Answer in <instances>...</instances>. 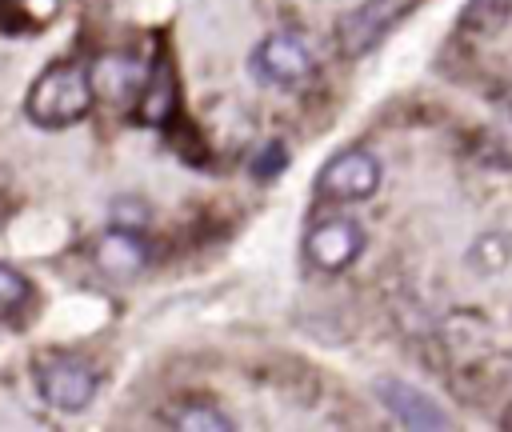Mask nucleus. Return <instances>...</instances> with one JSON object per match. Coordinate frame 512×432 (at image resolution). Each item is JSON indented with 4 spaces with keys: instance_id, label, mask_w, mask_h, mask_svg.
Wrapping results in <instances>:
<instances>
[{
    "instance_id": "obj_1",
    "label": "nucleus",
    "mask_w": 512,
    "mask_h": 432,
    "mask_svg": "<svg viewBox=\"0 0 512 432\" xmlns=\"http://www.w3.org/2000/svg\"><path fill=\"white\" fill-rule=\"evenodd\" d=\"M88 108H92V84H88V64H80V60L48 64L24 100L28 120L40 128H68V124L84 120Z\"/></svg>"
},
{
    "instance_id": "obj_2",
    "label": "nucleus",
    "mask_w": 512,
    "mask_h": 432,
    "mask_svg": "<svg viewBox=\"0 0 512 432\" xmlns=\"http://www.w3.org/2000/svg\"><path fill=\"white\" fill-rule=\"evenodd\" d=\"M36 384L44 404H52L56 412H80L96 396V368L72 352H52L40 360Z\"/></svg>"
},
{
    "instance_id": "obj_3",
    "label": "nucleus",
    "mask_w": 512,
    "mask_h": 432,
    "mask_svg": "<svg viewBox=\"0 0 512 432\" xmlns=\"http://www.w3.org/2000/svg\"><path fill=\"white\" fill-rule=\"evenodd\" d=\"M376 188H380V160L364 148H344L316 172V192L324 200L352 204V200H368Z\"/></svg>"
},
{
    "instance_id": "obj_4",
    "label": "nucleus",
    "mask_w": 512,
    "mask_h": 432,
    "mask_svg": "<svg viewBox=\"0 0 512 432\" xmlns=\"http://www.w3.org/2000/svg\"><path fill=\"white\" fill-rule=\"evenodd\" d=\"M364 252V228L352 216H328L320 224L308 228L304 236V256L316 272H344L360 260Z\"/></svg>"
},
{
    "instance_id": "obj_5",
    "label": "nucleus",
    "mask_w": 512,
    "mask_h": 432,
    "mask_svg": "<svg viewBox=\"0 0 512 432\" xmlns=\"http://www.w3.org/2000/svg\"><path fill=\"white\" fill-rule=\"evenodd\" d=\"M148 76V64L132 52H104L88 64V84H92V100H104L112 108H128L140 92Z\"/></svg>"
},
{
    "instance_id": "obj_6",
    "label": "nucleus",
    "mask_w": 512,
    "mask_h": 432,
    "mask_svg": "<svg viewBox=\"0 0 512 432\" xmlns=\"http://www.w3.org/2000/svg\"><path fill=\"white\" fill-rule=\"evenodd\" d=\"M252 72L268 84H296L312 76V52L296 32H272L252 52Z\"/></svg>"
},
{
    "instance_id": "obj_7",
    "label": "nucleus",
    "mask_w": 512,
    "mask_h": 432,
    "mask_svg": "<svg viewBox=\"0 0 512 432\" xmlns=\"http://www.w3.org/2000/svg\"><path fill=\"white\" fill-rule=\"evenodd\" d=\"M92 264L108 276V280H132L144 272L148 264V244L140 232L128 228H108L104 236H96L92 244Z\"/></svg>"
},
{
    "instance_id": "obj_8",
    "label": "nucleus",
    "mask_w": 512,
    "mask_h": 432,
    "mask_svg": "<svg viewBox=\"0 0 512 432\" xmlns=\"http://www.w3.org/2000/svg\"><path fill=\"white\" fill-rule=\"evenodd\" d=\"M376 396L384 400V408L404 424V428H448V416L436 408V400L404 380H380Z\"/></svg>"
},
{
    "instance_id": "obj_9",
    "label": "nucleus",
    "mask_w": 512,
    "mask_h": 432,
    "mask_svg": "<svg viewBox=\"0 0 512 432\" xmlns=\"http://www.w3.org/2000/svg\"><path fill=\"white\" fill-rule=\"evenodd\" d=\"M176 100H180V88H176L172 64L168 60H152L148 76H144V84H140V92L132 100L136 104V120L160 128V124H168L176 116Z\"/></svg>"
},
{
    "instance_id": "obj_10",
    "label": "nucleus",
    "mask_w": 512,
    "mask_h": 432,
    "mask_svg": "<svg viewBox=\"0 0 512 432\" xmlns=\"http://www.w3.org/2000/svg\"><path fill=\"white\" fill-rule=\"evenodd\" d=\"M392 16H396V0H364L356 12L340 20V48L348 56H364L392 28Z\"/></svg>"
},
{
    "instance_id": "obj_11",
    "label": "nucleus",
    "mask_w": 512,
    "mask_h": 432,
    "mask_svg": "<svg viewBox=\"0 0 512 432\" xmlns=\"http://www.w3.org/2000/svg\"><path fill=\"white\" fill-rule=\"evenodd\" d=\"M172 424L184 428V432H224V428H232V420L224 412H216L212 404H188L184 412H176Z\"/></svg>"
},
{
    "instance_id": "obj_12",
    "label": "nucleus",
    "mask_w": 512,
    "mask_h": 432,
    "mask_svg": "<svg viewBox=\"0 0 512 432\" xmlns=\"http://www.w3.org/2000/svg\"><path fill=\"white\" fill-rule=\"evenodd\" d=\"M28 296H32L28 276L0 260V308H4V312H12V308H20V304H28Z\"/></svg>"
},
{
    "instance_id": "obj_13",
    "label": "nucleus",
    "mask_w": 512,
    "mask_h": 432,
    "mask_svg": "<svg viewBox=\"0 0 512 432\" xmlns=\"http://www.w3.org/2000/svg\"><path fill=\"white\" fill-rule=\"evenodd\" d=\"M112 228L144 232V228H148V204H144L140 196H120V200H112Z\"/></svg>"
},
{
    "instance_id": "obj_14",
    "label": "nucleus",
    "mask_w": 512,
    "mask_h": 432,
    "mask_svg": "<svg viewBox=\"0 0 512 432\" xmlns=\"http://www.w3.org/2000/svg\"><path fill=\"white\" fill-rule=\"evenodd\" d=\"M284 168H288V148H284L280 140L264 144V148L252 156V176H256V180H276Z\"/></svg>"
}]
</instances>
